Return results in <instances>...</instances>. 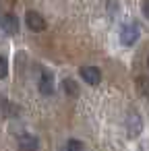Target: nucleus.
Segmentation results:
<instances>
[{"label": "nucleus", "instance_id": "nucleus-13", "mask_svg": "<svg viewBox=\"0 0 149 151\" xmlns=\"http://www.w3.org/2000/svg\"><path fill=\"white\" fill-rule=\"evenodd\" d=\"M143 15L149 19V0H145V2H143Z\"/></svg>", "mask_w": 149, "mask_h": 151}, {"label": "nucleus", "instance_id": "nucleus-7", "mask_svg": "<svg viewBox=\"0 0 149 151\" xmlns=\"http://www.w3.org/2000/svg\"><path fill=\"white\" fill-rule=\"evenodd\" d=\"M17 147L19 151H37L40 149V141L35 134H29V132H23L17 141Z\"/></svg>", "mask_w": 149, "mask_h": 151}, {"label": "nucleus", "instance_id": "nucleus-8", "mask_svg": "<svg viewBox=\"0 0 149 151\" xmlns=\"http://www.w3.org/2000/svg\"><path fill=\"white\" fill-rule=\"evenodd\" d=\"M62 89H64V93L68 95V97H79V85H77V81L75 79H71V77H66L64 81H62Z\"/></svg>", "mask_w": 149, "mask_h": 151}, {"label": "nucleus", "instance_id": "nucleus-14", "mask_svg": "<svg viewBox=\"0 0 149 151\" xmlns=\"http://www.w3.org/2000/svg\"><path fill=\"white\" fill-rule=\"evenodd\" d=\"M147 66H149V58H147Z\"/></svg>", "mask_w": 149, "mask_h": 151}, {"label": "nucleus", "instance_id": "nucleus-4", "mask_svg": "<svg viewBox=\"0 0 149 151\" xmlns=\"http://www.w3.org/2000/svg\"><path fill=\"white\" fill-rule=\"evenodd\" d=\"M0 25H2L6 35H17L19 33V19L13 13H4L2 17H0Z\"/></svg>", "mask_w": 149, "mask_h": 151}, {"label": "nucleus", "instance_id": "nucleus-1", "mask_svg": "<svg viewBox=\"0 0 149 151\" xmlns=\"http://www.w3.org/2000/svg\"><path fill=\"white\" fill-rule=\"evenodd\" d=\"M143 132V118L137 110H130L126 114V134L128 139H137Z\"/></svg>", "mask_w": 149, "mask_h": 151}, {"label": "nucleus", "instance_id": "nucleus-2", "mask_svg": "<svg viewBox=\"0 0 149 151\" xmlns=\"http://www.w3.org/2000/svg\"><path fill=\"white\" fill-rule=\"evenodd\" d=\"M139 25L137 23H126V25H122V29H120V44L122 46H132L137 40H139Z\"/></svg>", "mask_w": 149, "mask_h": 151}, {"label": "nucleus", "instance_id": "nucleus-10", "mask_svg": "<svg viewBox=\"0 0 149 151\" xmlns=\"http://www.w3.org/2000/svg\"><path fill=\"white\" fill-rule=\"evenodd\" d=\"M66 151H85V145L79 141V139H71L66 143Z\"/></svg>", "mask_w": 149, "mask_h": 151}, {"label": "nucleus", "instance_id": "nucleus-5", "mask_svg": "<svg viewBox=\"0 0 149 151\" xmlns=\"http://www.w3.org/2000/svg\"><path fill=\"white\" fill-rule=\"evenodd\" d=\"M37 89H40V93L42 95H52L54 93V75L50 73V70H42V75H40V83H37Z\"/></svg>", "mask_w": 149, "mask_h": 151}, {"label": "nucleus", "instance_id": "nucleus-9", "mask_svg": "<svg viewBox=\"0 0 149 151\" xmlns=\"http://www.w3.org/2000/svg\"><path fill=\"white\" fill-rule=\"evenodd\" d=\"M137 91H139V95L141 97H149V77H145V75H141V77H137Z\"/></svg>", "mask_w": 149, "mask_h": 151}, {"label": "nucleus", "instance_id": "nucleus-6", "mask_svg": "<svg viewBox=\"0 0 149 151\" xmlns=\"http://www.w3.org/2000/svg\"><path fill=\"white\" fill-rule=\"evenodd\" d=\"M79 75H81V79L87 85H97L101 81V73H99L97 66H81L79 68Z\"/></svg>", "mask_w": 149, "mask_h": 151}, {"label": "nucleus", "instance_id": "nucleus-12", "mask_svg": "<svg viewBox=\"0 0 149 151\" xmlns=\"http://www.w3.org/2000/svg\"><path fill=\"white\" fill-rule=\"evenodd\" d=\"M118 4H116V0H108V11H110V17H116V13H118Z\"/></svg>", "mask_w": 149, "mask_h": 151}, {"label": "nucleus", "instance_id": "nucleus-3", "mask_svg": "<svg viewBox=\"0 0 149 151\" xmlns=\"http://www.w3.org/2000/svg\"><path fill=\"white\" fill-rule=\"evenodd\" d=\"M25 23H27V27H29L31 31H35V33H40V31L46 29V19H44L37 11H27V13H25Z\"/></svg>", "mask_w": 149, "mask_h": 151}, {"label": "nucleus", "instance_id": "nucleus-11", "mask_svg": "<svg viewBox=\"0 0 149 151\" xmlns=\"http://www.w3.org/2000/svg\"><path fill=\"white\" fill-rule=\"evenodd\" d=\"M9 75V60L6 56H0V79H4Z\"/></svg>", "mask_w": 149, "mask_h": 151}]
</instances>
